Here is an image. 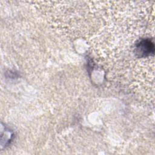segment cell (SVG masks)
Instances as JSON below:
<instances>
[{
    "instance_id": "1",
    "label": "cell",
    "mask_w": 155,
    "mask_h": 155,
    "mask_svg": "<svg viewBox=\"0 0 155 155\" xmlns=\"http://www.w3.org/2000/svg\"><path fill=\"white\" fill-rule=\"evenodd\" d=\"M137 49L139 50V53L146 55L150 54L151 51L153 53L154 45L151 41L145 40L138 44Z\"/></svg>"
}]
</instances>
